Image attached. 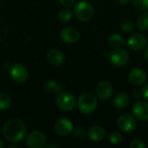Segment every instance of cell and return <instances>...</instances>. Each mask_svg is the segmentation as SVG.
Wrapping results in <instances>:
<instances>
[{
  "instance_id": "cell-30",
  "label": "cell",
  "mask_w": 148,
  "mask_h": 148,
  "mask_svg": "<svg viewBox=\"0 0 148 148\" xmlns=\"http://www.w3.org/2000/svg\"><path fill=\"white\" fill-rule=\"evenodd\" d=\"M130 1H131V0H117V2H118L120 4H123V5L127 4Z\"/></svg>"
},
{
  "instance_id": "cell-20",
  "label": "cell",
  "mask_w": 148,
  "mask_h": 148,
  "mask_svg": "<svg viewBox=\"0 0 148 148\" xmlns=\"http://www.w3.org/2000/svg\"><path fill=\"white\" fill-rule=\"evenodd\" d=\"M137 26L139 29L142 31H147L148 30V11H145L142 13L138 20H137Z\"/></svg>"
},
{
  "instance_id": "cell-13",
  "label": "cell",
  "mask_w": 148,
  "mask_h": 148,
  "mask_svg": "<svg viewBox=\"0 0 148 148\" xmlns=\"http://www.w3.org/2000/svg\"><path fill=\"white\" fill-rule=\"evenodd\" d=\"M61 38L62 41H64L67 43H74L76 42L80 39V32L72 27H66L62 29L61 31Z\"/></svg>"
},
{
  "instance_id": "cell-7",
  "label": "cell",
  "mask_w": 148,
  "mask_h": 148,
  "mask_svg": "<svg viewBox=\"0 0 148 148\" xmlns=\"http://www.w3.org/2000/svg\"><path fill=\"white\" fill-rule=\"evenodd\" d=\"M117 126L122 132L128 134L135 130L137 122L135 121V118L133 115L129 114H121L118 118Z\"/></svg>"
},
{
  "instance_id": "cell-17",
  "label": "cell",
  "mask_w": 148,
  "mask_h": 148,
  "mask_svg": "<svg viewBox=\"0 0 148 148\" xmlns=\"http://www.w3.org/2000/svg\"><path fill=\"white\" fill-rule=\"evenodd\" d=\"M45 90L48 94L50 95H58L64 90V87L62 84L54 82V81H49L47 82L45 84Z\"/></svg>"
},
{
  "instance_id": "cell-28",
  "label": "cell",
  "mask_w": 148,
  "mask_h": 148,
  "mask_svg": "<svg viewBox=\"0 0 148 148\" xmlns=\"http://www.w3.org/2000/svg\"><path fill=\"white\" fill-rule=\"evenodd\" d=\"M59 3L62 6H63L65 8H69L75 4V0H59Z\"/></svg>"
},
{
  "instance_id": "cell-25",
  "label": "cell",
  "mask_w": 148,
  "mask_h": 148,
  "mask_svg": "<svg viewBox=\"0 0 148 148\" xmlns=\"http://www.w3.org/2000/svg\"><path fill=\"white\" fill-rule=\"evenodd\" d=\"M134 6L141 11L148 10V0H132Z\"/></svg>"
},
{
  "instance_id": "cell-33",
  "label": "cell",
  "mask_w": 148,
  "mask_h": 148,
  "mask_svg": "<svg viewBox=\"0 0 148 148\" xmlns=\"http://www.w3.org/2000/svg\"><path fill=\"white\" fill-rule=\"evenodd\" d=\"M3 146V141H2V140H0V147H2Z\"/></svg>"
},
{
  "instance_id": "cell-32",
  "label": "cell",
  "mask_w": 148,
  "mask_h": 148,
  "mask_svg": "<svg viewBox=\"0 0 148 148\" xmlns=\"http://www.w3.org/2000/svg\"><path fill=\"white\" fill-rule=\"evenodd\" d=\"M46 148H50V147H58V146L57 145H47L46 147H45Z\"/></svg>"
},
{
  "instance_id": "cell-14",
  "label": "cell",
  "mask_w": 148,
  "mask_h": 148,
  "mask_svg": "<svg viewBox=\"0 0 148 148\" xmlns=\"http://www.w3.org/2000/svg\"><path fill=\"white\" fill-rule=\"evenodd\" d=\"M113 86L108 82H101L96 87V95L101 100H108L113 95Z\"/></svg>"
},
{
  "instance_id": "cell-3",
  "label": "cell",
  "mask_w": 148,
  "mask_h": 148,
  "mask_svg": "<svg viewBox=\"0 0 148 148\" xmlns=\"http://www.w3.org/2000/svg\"><path fill=\"white\" fill-rule=\"evenodd\" d=\"M74 14L78 20L88 22L94 16V7L88 1H80L74 8Z\"/></svg>"
},
{
  "instance_id": "cell-26",
  "label": "cell",
  "mask_w": 148,
  "mask_h": 148,
  "mask_svg": "<svg viewBox=\"0 0 148 148\" xmlns=\"http://www.w3.org/2000/svg\"><path fill=\"white\" fill-rule=\"evenodd\" d=\"M129 147L130 148H146L147 145L140 140H133L129 143Z\"/></svg>"
},
{
  "instance_id": "cell-2",
  "label": "cell",
  "mask_w": 148,
  "mask_h": 148,
  "mask_svg": "<svg viewBox=\"0 0 148 148\" xmlns=\"http://www.w3.org/2000/svg\"><path fill=\"white\" fill-rule=\"evenodd\" d=\"M77 106L81 113L84 114H90L96 109L98 106V101L94 94L87 92L79 97Z\"/></svg>"
},
{
  "instance_id": "cell-29",
  "label": "cell",
  "mask_w": 148,
  "mask_h": 148,
  "mask_svg": "<svg viewBox=\"0 0 148 148\" xmlns=\"http://www.w3.org/2000/svg\"><path fill=\"white\" fill-rule=\"evenodd\" d=\"M141 95L148 101V83L145 84L143 87H142V89H141Z\"/></svg>"
},
{
  "instance_id": "cell-24",
  "label": "cell",
  "mask_w": 148,
  "mask_h": 148,
  "mask_svg": "<svg viewBox=\"0 0 148 148\" xmlns=\"http://www.w3.org/2000/svg\"><path fill=\"white\" fill-rule=\"evenodd\" d=\"M121 28L122 29V30L124 32H131L134 29L135 25L134 23V22L132 20L129 19H126L123 20L121 23Z\"/></svg>"
},
{
  "instance_id": "cell-16",
  "label": "cell",
  "mask_w": 148,
  "mask_h": 148,
  "mask_svg": "<svg viewBox=\"0 0 148 148\" xmlns=\"http://www.w3.org/2000/svg\"><path fill=\"white\" fill-rule=\"evenodd\" d=\"M47 59L51 65L59 67L64 62L65 57L62 51L58 49H51L47 54Z\"/></svg>"
},
{
  "instance_id": "cell-1",
  "label": "cell",
  "mask_w": 148,
  "mask_h": 148,
  "mask_svg": "<svg viewBox=\"0 0 148 148\" xmlns=\"http://www.w3.org/2000/svg\"><path fill=\"white\" fill-rule=\"evenodd\" d=\"M3 134L8 141L11 143H18L25 137L26 126L21 120H9L3 127Z\"/></svg>"
},
{
  "instance_id": "cell-15",
  "label": "cell",
  "mask_w": 148,
  "mask_h": 148,
  "mask_svg": "<svg viewBox=\"0 0 148 148\" xmlns=\"http://www.w3.org/2000/svg\"><path fill=\"white\" fill-rule=\"evenodd\" d=\"M107 132L104 127L101 126H93L89 128L88 132V136L89 140L93 142H100L106 137Z\"/></svg>"
},
{
  "instance_id": "cell-12",
  "label": "cell",
  "mask_w": 148,
  "mask_h": 148,
  "mask_svg": "<svg viewBox=\"0 0 148 148\" xmlns=\"http://www.w3.org/2000/svg\"><path fill=\"white\" fill-rule=\"evenodd\" d=\"M128 79L130 82L135 86L143 85L147 81V74L146 72L140 68L133 69L128 75Z\"/></svg>"
},
{
  "instance_id": "cell-6",
  "label": "cell",
  "mask_w": 148,
  "mask_h": 148,
  "mask_svg": "<svg viewBox=\"0 0 148 148\" xmlns=\"http://www.w3.org/2000/svg\"><path fill=\"white\" fill-rule=\"evenodd\" d=\"M46 141H47V138L45 134L41 131L30 132L25 139L26 146L30 148L42 147L45 146Z\"/></svg>"
},
{
  "instance_id": "cell-8",
  "label": "cell",
  "mask_w": 148,
  "mask_h": 148,
  "mask_svg": "<svg viewBox=\"0 0 148 148\" xmlns=\"http://www.w3.org/2000/svg\"><path fill=\"white\" fill-rule=\"evenodd\" d=\"M10 77L12 81H14L16 83H23L24 82L29 76V73L27 69L19 63H16L12 65L9 70Z\"/></svg>"
},
{
  "instance_id": "cell-9",
  "label": "cell",
  "mask_w": 148,
  "mask_h": 148,
  "mask_svg": "<svg viewBox=\"0 0 148 148\" xmlns=\"http://www.w3.org/2000/svg\"><path fill=\"white\" fill-rule=\"evenodd\" d=\"M147 44V37L140 33H136L134 34L133 36H131L127 42V47L134 50V51H140L143 49L146 48Z\"/></svg>"
},
{
  "instance_id": "cell-5",
  "label": "cell",
  "mask_w": 148,
  "mask_h": 148,
  "mask_svg": "<svg viewBox=\"0 0 148 148\" xmlns=\"http://www.w3.org/2000/svg\"><path fill=\"white\" fill-rule=\"evenodd\" d=\"M129 61V54L124 49H119L113 50L109 55V62L114 67H124Z\"/></svg>"
},
{
  "instance_id": "cell-21",
  "label": "cell",
  "mask_w": 148,
  "mask_h": 148,
  "mask_svg": "<svg viewBox=\"0 0 148 148\" xmlns=\"http://www.w3.org/2000/svg\"><path fill=\"white\" fill-rule=\"evenodd\" d=\"M11 99L6 93H0V110L5 111L10 108Z\"/></svg>"
},
{
  "instance_id": "cell-22",
  "label": "cell",
  "mask_w": 148,
  "mask_h": 148,
  "mask_svg": "<svg viewBox=\"0 0 148 148\" xmlns=\"http://www.w3.org/2000/svg\"><path fill=\"white\" fill-rule=\"evenodd\" d=\"M72 16H73V13L68 8L61 10L58 13V18L62 22H68L72 18Z\"/></svg>"
},
{
  "instance_id": "cell-18",
  "label": "cell",
  "mask_w": 148,
  "mask_h": 148,
  "mask_svg": "<svg viewBox=\"0 0 148 148\" xmlns=\"http://www.w3.org/2000/svg\"><path fill=\"white\" fill-rule=\"evenodd\" d=\"M129 104V96L125 93H120L115 95L114 99V106L116 108L121 109L127 107Z\"/></svg>"
},
{
  "instance_id": "cell-27",
  "label": "cell",
  "mask_w": 148,
  "mask_h": 148,
  "mask_svg": "<svg viewBox=\"0 0 148 148\" xmlns=\"http://www.w3.org/2000/svg\"><path fill=\"white\" fill-rule=\"evenodd\" d=\"M74 134H75V136L76 138H79V139H83L87 135L86 131L82 127H77L76 129H75L74 130Z\"/></svg>"
},
{
  "instance_id": "cell-19",
  "label": "cell",
  "mask_w": 148,
  "mask_h": 148,
  "mask_svg": "<svg viewBox=\"0 0 148 148\" xmlns=\"http://www.w3.org/2000/svg\"><path fill=\"white\" fill-rule=\"evenodd\" d=\"M108 42L110 44V46H112L114 48H120V47L123 46L125 43V40H124L123 36L118 33L111 34L108 36Z\"/></svg>"
},
{
  "instance_id": "cell-10",
  "label": "cell",
  "mask_w": 148,
  "mask_h": 148,
  "mask_svg": "<svg viewBox=\"0 0 148 148\" xmlns=\"http://www.w3.org/2000/svg\"><path fill=\"white\" fill-rule=\"evenodd\" d=\"M55 132L60 136H67L74 131L73 123L68 119H59L54 126Z\"/></svg>"
},
{
  "instance_id": "cell-31",
  "label": "cell",
  "mask_w": 148,
  "mask_h": 148,
  "mask_svg": "<svg viewBox=\"0 0 148 148\" xmlns=\"http://www.w3.org/2000/svg\"><path fill=\"white\" fill-rule=\"evenodd\" d=\"M144 55H145L146 59L148 61V45L147 46H146V49H145V51H144Z\"/></svg>"
},
{
  "instance_id": "cell-4",
  "label": "cell",
  "mask_w": 148,
  "mask_h": 148,
  "mask_svg": "<svg viewBox=\"0 0 148 148\" xmlns=\"http://www.w3.org/2000/svg\"><path fill=\"white\" fill-rule=\"evenodd\" d=\"M56 106L63 112L72 111L76 106V98L74 95L68 92H62L58 94L56 100Z\"/></svg>"
},
{
  "instance_id": "cell-11",
  "label": "cell",
  "mask_w": 148,
  "mask_h": 148,
  "mask_svg": "<svg viewBox=\"0 0 148 148\" xmlns=\"http://www.w3.org/2000/svg\"><path fill=\"white\" fill-rule=\"evenodd\" d=\"M133 114L140 121H148V102L145 101H139L134 104L132 108Z\"/></svg>"
},
{
  "instance_id": "cell-23",
  "label": "cell",
  "mask_w": 148,
  "mask_h": 148,
  "mask_svg": "<svg viewBox=\"0 0 148 148\" xmlns=\"http://www.w3.org/2000/svg\"><path fill=\"white\" fill-rule=\"evenodd\" d=\"M108 140L113 145H118V144L121 143L123 137L121 133L114 131V132L110 133V134L108 135Z\"/></svg>"
}]
</instances>
